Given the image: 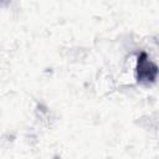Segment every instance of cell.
<instances>
[{"mask_svg":"<svg viewBox=\"0 0 159 159\" xmlns=\"http://www.w3.org/2000/svg\"><path fill=\"white\" fill-rule=\"evenodd\" d=\"M158 73V68L154 63L147 60V56L143 53L138 58V78L140 81H153Z\"/></svg>","mask_w":159,"mask_h":159,"instance_id":"1","label":"cell"}]
</instances>
